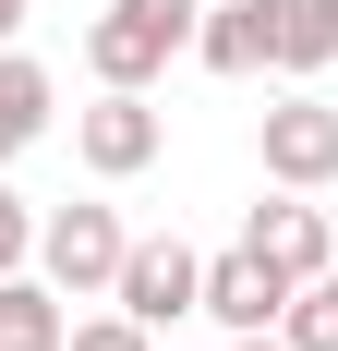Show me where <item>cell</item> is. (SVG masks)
I'll return each mask as SVG.
<instances>
[{"mask_svg": "<svg viewBox=\"0 0 338 351\" xmlns=\"http://www.w3.org/2000/svg\"><path fill=\"white\" fill-rule=\"evenodd\" d=\"M194 25H205V0H109L97 25H85V73L97 85H157L194 49Z\"/></svg>", "mask_w": 338, "mask_h": 351, "instance_id": "cell-1", "label": "cell"}, {"mask_svg": "<svg viewBox=\"0 0 338 351\" xmlns=\"http://www.w3.org/2000/svg\"><path fill=\"white\" fill-rule=\"evenodd\" d=\"M121 254H133V230L109 206H49L36 218V279L61 291V303H97V291L121 279Z\"/></svg>", "mask_w": 338, "mask_h": 351, "instance_id": "cell-2", "label": "cell"}, {"mask_svg": "<svg viewBox=\"0 0 338 351\" xmlns=\"http://www.w3.org/2000/svg\"><path fill=\"white\" fill-rule=\"evenodd\" d=\"M157 145H169V121L145 109V85H97V109H73V158H85L97 182L157 170Z\"/></svg>", "mask_w": 338, "mask_h": 351, "instance_id": "cell-3", "label": "cell"}, {"mask_svg": "<svg viewBox=\"0 0 338 351\" xmlns=\"http://www.w3.org/2000/svg\"><path fill=\"white\" fill-rule=\"evenodd\" d=\"M109 303H121L133 327H181V315H205V254L157 230V243H133V254H121V279H109Z\"/></svg>", "mask_w": 338, "mask_h": 351, "instance_id": "cell-4", "label": "cell"}, {"mask_svg": "<svg viewBox=\"0 0 338 351\" xmlns=\"http://www.w3.org/2000/svg\"><path fill=\"white\" fill-rule=\"evenodd\" d=\"M254 158H266V182H290V194L338 182V109H326V97H278L266 134H254Z\"/></svg>", "mask_w": 338, "mask_h": 351, "instance_id": "cell-5", "label": "cell"}, {"mask_svg": "<svg viewBox=\"0 0 338 351\" xmlns=\"http://www.w3.org/2000/svg\"><path fill=\"white\" fill-rule=\"evenodd\" d=\"M205 315H218V339H254V327L290 315V279L254 243H230V254H205Z\"/></svg>", "mask_w": 338, "mask_h": 351, "instance_id": "cell-6", "label": "cell"}, {"mask_svg": "<svg viewBox=\"0 0 338 351\" xmlns=\"http://www.w3.org/2000/svg\"><path fill=\"white\" fill-rule=\"evenodd\" d=\"M242 243L266 254V267H278V279H290V291H302L314 267H326V254H338V230H326V206H302V194L278 182V206H254V230H242Z\"/></svg>", "mask_w": 338, "mask_h": 351, "instance_id": "cell-7", "label": "cell"}, {"mask_svg": "<svg viewBox=\"0 0 338 351\" xmlns=\"http://www.w3.org/2000/svg\"><path fill=\"white\" fill-rule=\"evenodd\" d=\"M194 61H205V73H230V85L278 73V49H266V0H205V25H194Z\"/></svg>", "mask_w": 338, "mask_h": 351, "instance_id": "cell-8", "label": "cell"}, {"mask_svg": "<svg viewBox=\"0 0 338 351\" xmlns=\"http://www.w3.org/2000/svg\"><path fill=\"white\" fill-rule=\"evenodd\" d=\"M49 109H61L49 61H25V49H0V158H25V145L49 134Z\"/></svg>", "mask_w": 338, "mask_h": 351, "instance_id": "cell-9", "label": "cell"}, {"mask_svg": "<svg viewBox=\"0 0 338 351\" xmlns=\"http://www.w3.org/2000/svg\"><path fill=\"white\" fill-rule=\"evenodd\" d=\"M266 49H278V73H326L338 61V0H266Z\"/></svg>", "mask_w": 338, "mask_h": 351, "instance_id": "cell-10", "label": "cell"}, {"mask_svg": "<svg viewBox=\"0 0 338 351\" xmlns=\"http://www.w3.org/2000/svg\"><path fill=\"white\" fill-rule=\"evenodd\" d=\"M61 291L49 279H25V267H12V279H0V351H25V339H61Z\"/></svg>", "mask_w": 338, "mask_h": 351, "instance_id": "cell-11", "label": "cell"}, {"mask_svg": "<svg viewBox=\"0 0 338 351\" xmlns=\"http://www.w3.org/2000/svg\"><path fill=\"white\" fill-rule=\"evenodd\" d=\"M278 339H290V351H338V254L314 267L302 291H290V315H278Z\"/></svg>", "mask_w": 338, "mask_h": 351, "instance_id": "cell-12", "label": "cell"}, {"mask_svg": "<svg viewBox=\"0 0 338 351\" xmlns=\"http://www.w3.org/2000/svg\"><path fill=\"white\" fill-rule=\"evenodd\" d=\"M61 351H157V327H133L121 303H109V315H73V327H61Z\"/></svg>", "mask_w": 338, "mask_h": 351, "instance_id": "cell-13", "label": "cell"}, {"mask_svg": "<svg viewBox=\"0 0 338 351\" xmlns=\"http://www.w3.org/2000/svg\"><path fill=\"white\" fill-rule=\"evenodd\" d=\"M12 267H36V206L0 182V279H12Z\"/></svg>", "mask_w": 338, "mask_h": 351, "instance_id": "cell-14", "label": "cell"}, {"mask_svg": "<svg viewBox=\"0 0 338 351\" xmlns=\"http://www.w3.org/2000/svg\"><path fill=\"white\" fill-rule=\"evenodd\" d=\"M12 36H25V0H0V49H12Z\"/></svg>", "mask_w": 338, "mask_h": 351, "instance_id": "cell-15", "label": "cell"}, {"mask_svg": "<svg viewBox=\"0 0 338 351\" xmlns=\"http://www.w3.org/2000/svg\"><path fill=\"white\" fill-rule=\"evenodd\" d=\"M230 351H290V339H278V327H254V339H230Z\"/></svg>", "mask_w": 338, "mask_h": 351, "instance_id": "cell-16", "label": "cell"}, {"mask_svg": "<svg viewBox=\"0 0 338 351\" xmlns=\"http://www.w3.org/2000/svg\"><path fill=\"white\" fill-rule=\"evenodd\" d=\"M25 351H61V339H25Z\"/></svg>", "mask_w": 338, "mask_h": 351, "instance_id": "cell-17", "label": "cell"}]
</instances>
